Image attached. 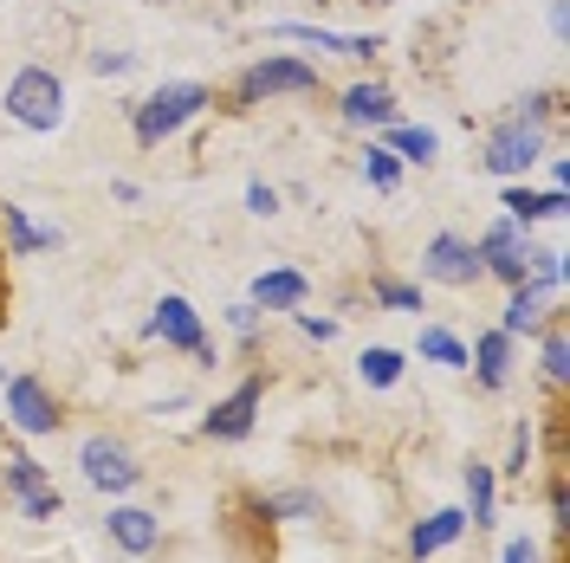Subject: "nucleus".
I'll return each instance as SVG.
<instances>
[{
  "instance_id": "28",
  "label": "nucleus",
  "mask_w": 570,
  "mask_h": 563,
  "mask_svg": "<svg viewBox=\"0 0 570 563\" xmlns=\"http://www.w3.org/2000/svg\"><path fill=\"white\" fill-rule=\"evenodd\" d=\"M370 298L390 305V312H422V285H402V279H370Z\"/></svg>"
},
{
  "instance_id": "25",
  "label": "nucleus",
  "mask_w": 570,
  "mask_h": 563,
  "mask_svg": "<svg viewBox=\"0 0 570 563\" xmlns=\"http://www.w3.org/2000/svg\"><path fill=\"white\" fill-rule=\"evenodd\" d=\"M415 350H422L428 363H441V369H466V344L448 324H422V344H415Z\"/></svg>"
},
{
  "instance_id": "5",
  "label": "nucleus",
  "mask_w": 570,
  "mask_h": 563,
  "mask_svg": "<svg viewBox=\"0 0 570 563\" xmlns=\"http://www.w3.org/2000/svg\"><path fill=\"white\" fill-rule=\"evenodd\" d=\"M78 466H85V486H98L105 498H124L142 486V466L137 454L117 441V434H85V447H78Z\"/></svg>"
},
{
  "instance_id": "35",
  "label": "nucleus",
  "mask_w": 570,
  "mask_h": 563,
  "mask_svg": "<svg viewBox=\"0 0 570 563\" xmlns=\"http://www.w3.org/2000/svg\"><path fill=\"white\" fill-rule=\"evenodd\" d=\"M298 330H305L312 344H331V337H337V324H331V317H312V312H298Z\"/></svg>"
},
{
  "instance_id": "29",
  "label": "nucleus",
  "mask_w": 570,
  "mask_h": 563,
  "mask_svg": "<svg viewBox=\"0 0 570 563\" xmlns=\"http://www.w3.org/2000/svg\"><path fill=\"white\" fill-rule=\"evenodd\" d=\"M259 305H253V298H240V305H227V330H234V337H240V344H259Z\"/></svg>"
},
{
  "instance_id": "32",
  "label": "nucleus",
  "mask_w": 570,
  "mask_h": 563,
  "mask_svg": "<svg viewBox=\"0 0 570 563\" xmlns=\"http://www.w3.org/2000/svg\"><path fill=\"white\" fill-rule=\"evenodd\" d=\"M247 214L273 220V214H279V188H273V181H247Z\"/></svg>"
},
{
  "instance_id": "13",
  "label": "nucleus",
  "mask_w": 570,
  "mask_h": 563,
  "mask_svg": "<svg viewBox=\"0 0 570 563\" xmlns=\"http://www.w3.org/2000/svg\"><path fill=\"white\" fill-rule=\"evenodd\" d=\"M7 493H13V505L27 518H52L59 512V493L46 486V466L33 454H7Z\"/></svg>"
},
{
  "instance_id": "12",
  "label": "nucleus",
  "mask_w": 570,
  "mask_h": 563,
  "mask_svg": "<svg viewBox=\"0 0 570 563\" xmlns=\"http://www.w3.org/2000/svg\"><path fill=\"white\" fill-rule=\"evenodd\" d=\"M551 317H558V292L525 279V285H512V298H505V312H499V330H505V337H538Z\"/></svg>"
},
{
  "instance_id": "37",
  "label": "nucleus",
  "mask_w": 570,
  "mask_h": 563,
  "mask_svg": "<svg viewBox=\"0 0 570 563\" xmlns=\"http://www.w3.org/2000/svg\"><path fill=\"white\" fill-rule=\"evenodd\" d=\"M376 7H390V0H376Z\"/></svg>"
},
{
  "instance_id": "4",
  "label": "nucleus",
  "mask_w": 570,
  "mask_h": 563,
  "mask_svg": "<svg viewBox=\"0 0 570 563\" xmlns=\"http://www.w3.org/2000/svg\"><path fill=\"white\" fill-rule=\"evenodd\" d=\"M538 156H544V124H525V117H499L487 130V149H480L487 176H499V181H519Z\"/></svg>"
},
{
  "instance_id": "10",
  "label": "nucleus",
  "mask_w": 570,
  "mask_h": 563,
  "mask_svg": "<svg viewBox=\"0 0 570 563\" xmlns=\"http://www.w3.org/2000/svg\"><path fill=\"white\" fill-rule=\"evenodd\" d=\"M149 337H163V344H169V350H181V356H208V330H202V312H195V305H188L181 292L156 298Z\"/></svg>"
},
{
  "instance_id": "6",
  "label": "nucleus",
  "mask_w": 570,
  "mask_h": 563,
  "mask_svg": "<svg viewBox=\"0 0 570 563\" xmlns=\"http://www.w3.org/2000/svg\"><path fill=\"white\" fill-rule=\"evenodd\" d=\"M473 253H480V273L499 279V285H525L532 279V259H538V247L525 240L519 220H493V227L473 240Z\"/></svg>"
},
{
  "instance_id": "9",
  "label": "nucleus",
  "mask_w": 570,
  "mask_h": 563,
  "mask_svg": "<svg viewBox=\"0 0 570 563\" xmlns=\"http://www.w3.org/2000/svg\"><path fill=\"white\" fill-rule=\"evenodd\" d=\"M259 402H266V383L247 376L234 395H220L208 415H202V434H208V441H247L253 422H259Z\"/></svg>"
},
{
  "instance_id": "15",
  "label": "nucleus",
  "mask_w": 570,
  "mask_h": 563,
  "mask_svg": "<svg viewBox=\"0 0 570 563\" xmlns=\"http://www.w3.org/2000/svg\"><path fill=\"white\" fill-rule=\"evenodd\" d=\"M305 298H312V285H305V273H292V266H273V273L253 279V305L259 312H298Z\"/></svg>"
},
{
  "instance_id": "34",
  "label": "nucleus",
  "mask_w": 570,
  "mask_h": 563,
  "mask_svg": "<svg viewBox=\"0 0 570 563\" xmlns=\"http://www.w3.org/2000/svg\"><path fill=\"white\" fill-rule=\"evenodd\" d=\"M551 525H558V531L570 525V486H564V473L551 480Z\"/></svg>"
},
{
  "instance_id": "27",
  "label": "nucleus",
  "mask_w": 570,
  "mask_h": 563,
  "mask_svg": "<svg viewBox=\"0 0 570 563\" xmlns=\"http://www.w3.org/2000/svg\"><path fill=\"white\" fill-rule=\"evenodd\" d=\"M363 181H370L376 195H390L395 181H402V162H395L390 149H376V142H370V149H363Z\"/></svg>"
},
{
  "instance_id": "17",
  "label": "nucleus",
  "mask_w": 570,
  "mask_h": 563,
  "mask_svg": "<svg viewBox=\"0 0 570 563\" xmlns=\"http://www.w3.org/2000/svg\"><path fill=\"white\" fill-rule=\"evenodd\" d=\"M279 39H305V46H318V52H337V59H370V52H383V39H356V33H324V27H273Z\"/></svg>"
},
{
  "instance_id": "18",
  "label": "nucleus",
  "mask_w": 570,
  "mask_h": 563,
  "mask_svg": "<svg viewBox=\"0 0 570 563\" xmlns=\"http://www.w3.org/2000/svg\"><path fill=\"white\" fill-rule=\"evenodd\" d=\"M466 369H480L487 388H505V376H512V337H505V330H487V337L466 350Z\"/></svg>"
},
{
  "instance_id": "14",
  "label": "nucleus",
  "mask_w": 570,
  "mask_h": 563,
  "mask_svg": "<svg viewBox=\"0 0 570 563\" xmlns=\"http://www.w3.org/2000/svg\"><path fill=\"white\" fill-rule=\"evenodd\" d=\"M105 531H110V544H117L124 557H149V551L163 544V518L142 512V505H110Z\"/></svg>"
},
{
  "instance_id": "24",
  "label": "nucleus",
  "mask_w": 570,
  "mask_h": 563,
  "mask_svg": "<svg viewBox=\"0 0 570 563\" xmlns=\"http://www.w3.org/2000/svg\"><path fill=\"white\" fill-rule=\"evenodd\" d=\"M383 137H390L383 149H390L395 162H422V169L434 162V149H441V142H434V130H415V124H390Z\"/></svg>"
},
{
  "instance_id": "20",
  "label": "nucleus",
  "mask_w": 570,
  "mask_h": 563,
  "mask_svg": "<svg viewBox=\"0 0 570 563\" xmlns=\"http://www.w3.org/2000/svg\"><path fill=\"white\" fill-rule=\"evenodd\" d=\"M259 518H279V525H305V518H324V498L292 486V493H266L259 498Z\"/></svg>"
},
{
  "instance_id": "16",
  "label": "nucleus",
  "mask_w": 570,
  "mask_h": 563,
  "mask_svg": "<svg viewBox=\"0 0 570 563\" xmlns=\"http://www.w3.org/2000/svg\"><path fill=\"white\" fill-rule=\"evenodd\" d=\"M461 531H466V512H461V505H441V512H428L422 525L409 531V557L422 563V557H434V551H448Z\"/></svg>"
},
{
  "instance_id": "26",
  "label": "nucleus",
  "mask_w": 570,
  "mask_h": 563,
  "mask_svg": "<svg viewBox=\"0 0 570 563\" xmlns=\"http://www.w3.org/2000/svg\"><path fill=\"white\" fill-rule=\"evenodd\" d=\"M356 376H363L370 388H395V383H402V350H390V344L363 350V356H356Z\"/></svg>"
},
{
  "instance_id": "33",
  "label": "nucleus",
  "mask_w": 570,
  "mask_h": 563,
  "mask_svg": "<svg viewBox=\"0 0 570 563\" xmlns=\"http://www.w3.org/2000/svg\"><path fill=\"white\" fill-rule=\"evenodd\" d=\"M130 66H137V52H110V46L91 52V71H98V78H117V71H130Z\"/></svg>"
},
{
  "instance_id": "8",
  "label": "nucleus",
  "mask_w": 570,
  "mask_h": 563,
  "mask_svg": "<svg viewBox=\"0 0 570 563\" xmlns=\"http://www.w3.org/2000/svg\"><path fill=\"white\" fill-rule=\"evenodd\" d=\"M422 279L448 285V292H466V285H480L487 273H480V253H473L466 234H434L422 247Z\"/></svg>"
},
{
  "instance_id": "2",
  "label": "nucleus",
  "mask_w": 570,
  "mask_h": 563,
  "mask_svg": "<svg viewBox=\"0 0 570 563\" xmlns=\"http://www.w3.org/2000/svg\"><path fill=\"white\" fill-rule=\"evenodd\" d=\"M0 105H7V117H13L20 130L52 137V130L66 124V85H59V71H46V66H20L13 78H7Z\"/></svg>"
},
{
  "instance_id": "3",
  "label": "nucleus",
  "mask_w": 570,
  "mask_h": 563,
  "mask_svg": "<svg viewBox=\"0 0 570 563\" xmlns=\"http://www.w3.org/2000/svg\"><path fill=\"white\" fill-rule=\"evenodd\" d=\"M318 91H324L318 66L285 59V52H266V59H253V66L234 78V110H253V105H266V98H318Z\"/></svg>"
},
{
  "instance_id": "7",
  "label": "nucleus",
  "mask_w": 570,
  "mask_h": 563,
  "mask_svg": "<svg viewBox=\"0 0 570 563\" xmlns=\"http://www.w3.org/2000/svg\"><path fill=\"white\" fill-rule=\"evenodd\" d=\"M7 422L20 427V434H33V441H46V434H59V395H52V383L46 376H7Z\"/></svg>"
},
{
  "instance_id": "30",
  "label": "nucleus",
  "mask_w": 570,
  "mask_h": 563,
  "mask_svg": "<svg viewBox=\"0 0 570 563\" xmlns=\"http://www.w3.org/2000/svg\"><path fill=\"white\" fill-rule=\"evenodd\" d=\"M512 117H525V124H551V117H558V91H532V98H519Z\"/></svg>"
},
{
  "instance_id": "11",
  "label": "nucleus",
  "mask_w": 570,
  "mask_h": 563,
  "mask_svg": "<svg viewBox=\"0 0 570 563\" xmlns=\"http://www.w3.org/2000/svg\"><path fill=\"white\" fill-rule=\"evenodd\" d=\"M337 117L356 124V130H390V124H402L395 91L383 85V78H356L351 91H337Z\"/></svg>"
},
{
  "instance_id": "23",
  "label": "nucleus",
  "mask_w": 570,
  "mask_h": 563,
  "mask_svg": "<svg viewBox=\"0 0 570 563\" xmlns=\"http://www.w3.org/2000/svg\"><path fill=\"white\" fill-rule=\"evenodd\" d=\"M538 337H544V383L564 395V383H570V330H564V312L551 317Z\"/></svg>"
},
{
  "instance_id": "1",
  "label": "nucleus",
  "mask_w": 570,
  "mask_h": 563,
  "mask_svg": "<svg viewBox=\"0 0 570 563\" xmlns=\"http://www.w3.org/2000/svg\"><path fill=\"white\" fill-rule=\"evenodd\" d=\"M214 105V91L202 78H169V85H156L137 110H130V130H137L142 149H156V142H169L181 124H195L202 110Z\"/></svg>"
},
{
  "instance_id": "36",
  "label": "nucleus",
  "mask_w": 570,
  "mask_h": 563,
  "mask_svg": "<svg viewBox=\"0 0 570 563\" xmlns=\"http://www.w3.org/2000/svg\"><path fill=\"white\" fill-rule=\"evenodd\" d=\"M499 563H544V557H538V544H532V537H512V544L499 551Z\"/></svg>"
},
{
  "instance_id": "19",
  "label": "nucleus",
  "mask_w": 570,
  "mask_h": 563,
  "mask_svg": "<svg viewBox=\"0 0 570 563\" xmlns=\"http://www.w3.org/2000/svg\"><path fill=\"white\" fill-rule=\"evenodd\" d=\"M499 208H505V220H519V227H532V220H558V214H564V188H551V195H532L525 181H512Z\"/></svg>"
},
{
  "instance_id": "22",
  "label": "nucleus",
  "mask_w": 570,
  "mask_h": 563,
  "mask_svg": "<svg viewBox=\"0 0 570 563\" xmlns=\"http://www.w3.org/2000/svg\"><path fill=\"white\" fill-rule=\"evenodd\" d=\"M493 498H499V486H493V466H487V460H473V466H466V525L480 531V525H493Z\"/></svg>"
},
{
  "instance_id": "21",
  "label": "nucleus",
  "mask_w": 570,
  "mask_h": 563,
  "mask_svg": "<svg viewBox=\"0 0 570 563\" xmlns=\"http://www.w3.org/2000/svg\"><path fill=\"white\" fill-rule=\"evenodd\" d=\"M7 247H13V259H33V253L59 247V227H33L27 208H7Z\"/></svg>"
},
{
  "instance_id": "31",
  "label": "nucleus",
  "mask_w": 570,
  "mask_h": 563,
  "mask_svg": "<svg viewBox=\"0 0 570 563\" xmlns=\"http://www.w3.org/2000/svg\"><path fill=\"white\" fill-rule=\"evenodd\" d=\"M532 454H538V434H532V422H519V427H512V473H519V480H525Z\"/></svg>"
}]
</instances>
